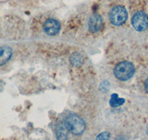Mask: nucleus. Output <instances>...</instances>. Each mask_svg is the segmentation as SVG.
I'll list each match as a JSON object with an SVG mask.
<instances>
[{"label":"nucleus","mask_w":148,"mask_h":140,"mask_svg":"<svg viewBox=\"0 0 148 140\" xmlns=\"http://www.w3.org/2000/svg\"><path fill=\"white\" fill-rule=\"evenodd\" d=\"M64 125L69 131L74 135H81L85 130V122L81 117L75 113H71L66 117Z\"/></svg>","instance_id":"f257e3e1"},{"label":"nucleus","mask_w":148,"mask_h":140,"mask_svg":"<svg viewBox=\"0 0 148 140\" xmlns=\"http://www.w3.org/2000/svg\"><path fill=\"white\" fill-rule=\"evenodd\" d=\"M135 72V67L130 62L123 61L116 65L114 69V75L119 80L126 81L133 77Z\"/></svg>","instance_id":"f03ea898"},{"label":"nucleus","mask_w":148,"mask_h":140,"mask_svg":"<svg viewBox=\"0 0 148 140\" xmlns=\"http://www.w3.org/2000/svg\"><path fill=\"white\" fill-rule=\"evenodd\" d=\"M127 17V11L122 5H116L110 11V21L115 26H121L124 24L126 22Z\"/></svg>","instance_id":"7ed1b4c3"},{"label":"nucleus","mask_w":148,"mask_h":140,"mask_svg":"<svg viewBox=\"0 0 148 140\" xmlns=\"http://www.w3.org/2000/svg\"><path fill=\"white\" fill-rule=\"evenodd\" d=\"M132 25L137 31H145L148 27V16L145 12L138 11L133 15L131 21Z\"/></svg>","instance_id":"20e7f679"},{"label":"nucleus","mask_w":148,"mask_h":140,"mask_svg":"<svg viewBox=\"0 0 148 140\" xmlns=\"http://www.w3.org/2000/svg\"><path fill=\"white\" fill-rule=\"evenodd\" d=\"M45 32L49 35H55L59 33L60 30V24L53 18H48L43 25Z\"/></svg>","instance_id":"39448f33"},{"label":"nucleus","mask_w":148,"mask_h":140,"mask_svg":"<svg viewBox=\"0 0 148 140\" xmlns=\"http://www.w3.org/2000/svg\"><path fill=\"white\" fill-rule=\"evenodd\" d=\"M102 18L101 16L99 14H92L89 18V22H88V29L89 31L95 33L98 32L102 27Z\"/></svg>","instance_id":"423d86ee"},{"label":"nucleus","mask_w":148,"mask_h":140,"mask_svg":"<svg viewBox=\"0 0 148 140\" xmlns=\"http://www.w3.org/2000/svg\"><path fill=\"white\" fill-rule=\"evenodd\" d=\"M67 131L68 129L64 123L59 122L56 128V135L57 140H67Z\"/></svg>","instance_id":"0eeeda50"},{"label":"nucleus","mask_w":148,"mask_h":140,"mask_svg":"<svg viewBox=\"0 0 148 140\" xmlns=\"http://www.w3.org/2000/svg\"><path fill=\"white\" fill-rule=\"evenodd\" d=\"M12 55V50L9 47H1V56H0V63L1 65H4L7 63Z\"/></svg>","instance_id":"6e6552de"},{"label":"nucleus","mask_w":148,"mask_h":140,"mask_svg":"<svg viewBox=\"0 0 148 140\" xmlns=\"http://www.w3.org/2000/svg\"><path fill=\"white\" fill-rule=\"evenodd\" d=\"M83 57L79 52H74L71 56V63L73 66L79 67L83 63Z\"/></svg>","instance_id":"1a4fd4ad"},{"label":"nucleus","mask_w":148,"mask_h":140,"mask_svg":"<svg viewBox=\"0 0 148 140\" xmlns=\"http://www.w3.org/2000/svg\"><path fill=\"white\" fill-rule=\"evenodd\" d=\"M125 99L119 98L117 94H113L111 95V98L110 100V105L112 107H119L120 105H123L125 103Z\"/></svg>","instance_id":"9d476101"},{"label":"nucleus","mask_w":148,"mask_h":140,"mask_svg":"<svg viewBox=\"0 0 148 140\" xmlns=\"http://www.w3.org/2000/svg\"><path fill=\"white\" fill-rule=\"evenodd\" d=\"M110 133L108 131H104L99 133L96 137V140H110Z\"/></svg>","instance_id":"9b49d317"},{"label":"nucleus","mask_w":148,"mask_h":140,"mask_svg":"<svg viewBox=\"0 0 148 140\" xmlns=\"http://www.w3.org/2000/svg\"><path fill=\"white\" fill-rule=\"evenodd\" d=\"M145 90H146L147 93L148 94V77L146 79L145 82Z\"/></svg>","instance_id":"f8f14e48"}]
</instances>
